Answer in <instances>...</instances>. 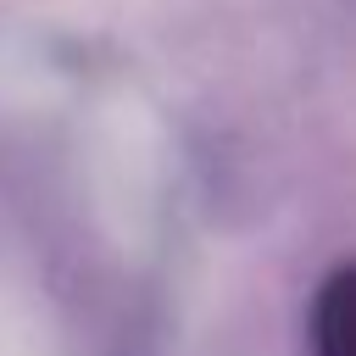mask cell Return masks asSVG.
Masks as SVG:
<instances>
[{
	"label": "cell",
	"instance_id": "6da1fadb",
	"mask_svg": "<svg viewBox=\"0 0 356 356\" xmlns=\"http://www.w3.org/2000/svg\"><path fill=\"white\" fill-rule=\"evenodd\" d=\"M317 356H350V300H345V278L328 284L323 312H317Z\"/></svg>",
	"mask_w": 356,
	"mask_h": 356
}]
</instances>
